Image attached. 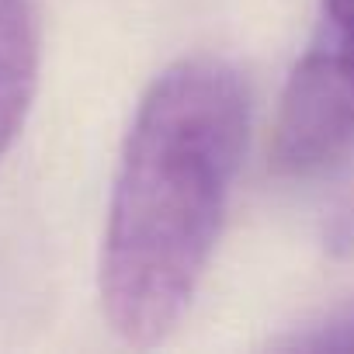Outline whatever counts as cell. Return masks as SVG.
Returning <instances> with one entry per match:
<instances>
[{
	"instance_id": "7a4b0ae2",
	"label": "cell",
	"mask_w": 354,
	"mask_h": 354,
	"mask_svg": "<svg viewBox=\"0 0 354 354\" xmlns=\"http://www.w3.org/2000/svg\"><path fill=\"white\" fill-rule=\"evenodd\" d=\"M278 174H316L354 153V0H319V25L292 66L271 129Z\"/></svg>"
},
{
	"instance_id": "277c9868",
	"label": "cell",
	"mask_w": 354,
	"mask_h": 354,
	"mask_svg": "<svg viewBox=\"0 0 354 354\" xmlns=\"http://www.w3.org/2000/svg\"><path fill=\"white\" fill-rule=\"evenodd\" d=\"M288 351H354V302L309 323L302 333L285 340Z\"/></svg>"
},
{
	"instance_id": "3957f363",
	"label": "cell",
	"mask_w": 354,
	"mask_h": 354,
	"mask_svg": "<svg viewBox=\"0 0 354 354\" xmlns=\"http://www.w3.org/2000/svg\"><path fill=\"white\" fill-rule=\"evenodd\" d=\"M39 87V35L28 0H0V160L21 136Z\"/></svg>"
},
{
	"instance_id": "6da1fadb",
	"label": "cell",
	"mask_w": 354,
	"mask_h": 354,
	"mask_svg": "<svg viewBox=\"0 0 354 354\" xmlns=\"http://www.w3.org/2000/svg\"><path fill=\"white\" fill-rule=\"evenodd\" d=\"M247 129V84L219 56H185L146 87L97 257V299L118 340L153 347L192 309L226 223Z\"/></svg>"
}]
</instances>
